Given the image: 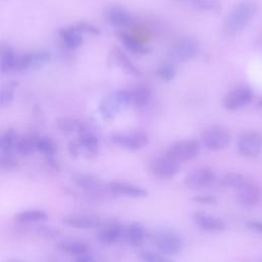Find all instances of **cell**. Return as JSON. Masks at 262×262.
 <instances>
[{
    "mask_svg": "<svg viewBox=\"0 0 262 262\" xmlns=\"http://www.w3.org/2000/svg\"><path fill=\"white\" fill-rule=\"evenodd\" d=\"M257 12V5L251 0L238 2L229 12L225 21V31L236 34L247 27Z\"/></svg>",
    "mask_w": 262,
    "mask_h": 262,
    "instance_id": "obj_1",
    "label": "cell"
},
{
    "mask_svg": "<svg viewBox=\"0 0 262 262\" xmlns=\"http://www.w3.org/2000/svg\"><path fill=\"white\" fill-rule=\"evenodd\" d=\"M130 104L129 91L119 90L105 96L99 104V112L103 119L111 120Z\"/></svg>",
    "mask_w": 262,
    "mask_h": 262,
    "instance_id": "obj_2",
    "label": "cell"
},
{
    "mask_svg": "<svg viewBox=\"0 0 262 262\" xmlns=\"http://www.w3.org/2000/svg\"><path fill=\"white\" fill-rule=\"evenodd\" d=\"M152 242L165 256L177 255L182 250V241L179 235L172 231H158L152 236Z\"/></svg>",
    "mask_w": 262,
    "mask_h": 262,
    "instance_id": "obj_3",
    "label": "cell"
},
{
    "mask_svg": "<svg viewBox=\"0 0 262 262\" xmlns=\"http://www.w3.org/2000/svg\"><path fill=\"white\" fill-rule=\"evenodd\" d=\"M230 140V133L222 127L208 128L201 136L202 144L211 150H220L227 147Z\"/></svg>",
    "mask_w": 262,
    "mask_h": 262,
    "instance_id": "obj_4",
    "label": "cell"
},
{
    "mask_svg": "<svg viewBox=\"0 0 262 262\" xmlns=\"http://www.w3.org/2000/svg\"><path fill=\"white\" fill-rule=\"evenodd\" d=\"M199 51V44L194 38L184 37L175 42L170 50V57L178 62H184L192 59Z\"/></svg>",
    "mask_w": 262,
    "mask_h": 262,
    "instance_id": "obj_5",
    "label": "cell"
},
{
    "mask_svg": "<svg viewBox=\"0 0 262 262\" xmlns=\"http://www.w3.org/2000/svg\"><path fill=\"white\" fill-rule=\"evenodd\" d=\"M150 172L160 179H170L180 170V163L169 157L167 154L158 157L150 162Z\"/></svg>",
    "mask_w": 262,
    "mask_h": 262,
    "instance_id": "obj_6",
    "label": "cell"
},
{
    "mask_svg": "<svg viewBox=\"0 0 262 262\" xmlns=\"http://www.w3.org/2000/svg\"><path fill=\"white\" fill-rule=\"evenodd\" d=\"M237 150L246 158H256L262 151V135L256 131L244 133L237 140Z\"/></svg>",
    "mask_w": 262,
    "mask_h": 262,
    "instance_id": "obj_7",
    "label": "cell"
},
{
    "mask_svg": "<svg viewBox=\"0 0 262 262\" xmlns=\"http://www.w3.org/2000/svg\"><path fill=\"white\" fill-rule=\"evenodd\" d=\"M200 151V144L195 140H181L173 143L167 155L177 162H186L194 159Z\"/></svg>",
    "mask_w": 262,
    "mask_h": 262,
    "instance_id": "obj_8",
    "label": "cell"
},
{
    "mask_svg": "<svg viewBox=\"0 0 262 262\" xmlns=\"http://www.w3.org/2000/svg\"><path fill=\"white\" fill-rule=\"evenodd\" d=\"M111 140L126 149L130 150H137L143 148L148 143V136L144 132L134 131L128 133H117L112 135Z\"/></svg>",
    "mask_w": 262,
    "mask_h": 262,
    "instance_id": "obj_9",
    "label": "cell"
},
{
    "mask_svg": "<svg viewBox=\"0 0 262 262\" xmlns=\"http://www.w3.org/2000/svg\"><path fill=\"white\" fill-rule=\"evenodd\" d=\"M124 230L119 222L116 221H107L105 223L100 224L98 227V231L96 233L97 241L102 245H114L124 238Z\"/></svg>",
    "mask_w": 262,
    "mask_h": 262,
    "instance_id": "obj_10",
    "label": "cell"
},
{
    "mask_svg": "<svg viewBox=\"0 0 262 262\" xmlns=\"http://www.w3.org/2000/svg\"><path fill=\"white\" fill-rule=\"evenodd\" d=\"M253 98L251 88L239 86L231 90L223 99V106L228 111H236L247 105Z\"/></svg>",
    "mask_w": 262,
    "mask_h": 262,
    "instance_id": "obj_11",
    "label": "cell"
},
{
    "mask_svg": "<svg viewBox=\"0 0 262 262\" xmlns=\"http://www.w3.org/2000/svg\"><path fill=\"white\" fill-rule=\"evenodd\" d=\"M236 201L244 207H255L262 202V186L258 183L248 181L237 189Z\"/></svg>",
    "mask_w": 262,
    "mask_h": 262,
    "instance_id": "obj_12",
    "label": "cell"
},
{
    "mask_svg": "<svg viewBox=\"0 0 262 262\" xmlns=\"http://www.w3.org/2000/svg\"><path fill=\"white\" fill-rule=\"evenodd\" d=\"M215 180V173L208 167L196 168L190 171L184 178V185L190 189H199L212 184Z\"/></svg>",
    "mask_w": 262,
    "mask_h": 262,
    "instance_id": "obj_13",
    "label": "cell"
},
{
    "mask_svg": "<svg viewBox=\"0 0 262 262\" xmlns=\"http://www.w3.org/2000/svg\"><path fill=\"white\" fill-rule=\"evenodd\" d=\"M81 146V152L88 159L94 158L99 150V140L94 132L85 125L78 131V140Z\"/></svg>",
    "mask_w": 262,
    "mask_h": 262,
    "instance_id": "obj_14",
    "label": "cell"
},
{
    "mask_svg": "<svg viewBox=\"0 0 262 262\" xmlns=\"http://www.w3.org/2000/svg\"><path fill=\"white\" fill-rule=\"evenodd\" d=\"M63 224L67 226L78 229H91L98 228L101 224V219L98 216L91 214H75L66 216L62 219Z\"/></svg>",
    "mask_w": 262,
    "mask_h": 262,
    "instance_id": "obj_15",
    "label": "cell"
},
{
    "mask_svg": "<svg viewBox=\"0 0 262 262\" xmlns=\"http://www.w3.org/2000/svg\"><path fill=\"white\" fill-rule=\"evenodd\" d=\"M106 188L111 193L115 195H124V196L135 198V199L145 198L147 195V191L144 188L137 185L130 184V183L121 182V181L110 182Z\"/></svg>",
    "mask_w": 262,
    "mask_h": 262,
    "instance_id": "obj_16",
    "label": "cell"
},
{
    "mask_svg": "<svg viewBox=\"0 0 262 262\" xmlns=\"http://www.w3.org/2000/svg\"><path fill=\"white\" fill-rule=\"evenodd\" d=\"M74 183L91 194H99L106 188L103 183L96 177L88 174H75L72 177ZM107 189V188H106Z\"/></svg>",
    "mask_w": 262,
    "mask_h": 262,
    "instance_id": "obj_17",
    "label": "cell"
},
{
    "mask_svg": "<svg viewBox=\"0 0 262 262\" xmlns=\"http://www.w3.org/2000/svg\"><path fill=\"white\" fill-rule=\"evenodd\" d=\"M193 222L199 228L205 231H222L226 227L222 219L204 212L195 213L193 215Z\"/></svg>",
    "mask_w": 262,
    "mask_h": 262,
    "instance_id": "obj_18",
    "label": "cell"
},
{
    "mask_svg": "<svg viewBox=\"0 0 262 262\" xmlns=\"http://www.w3.org/2000/svg\"><path fill=\"white\" fill-rule=\"evenodd\" d=\"M104 19L112 26L123 28L129 26L131 16L129 12L120 6H110L103 12Z\"/></svg>",
    "mask_w": 262,
    "mask_h": 262,
    "instance_id": "obj_19",
    "label": "cell"
},
{
    "mask_svg": "<svg viewBox=\"0 0 262 262\" xmlns=\"http://www.w3.org/2000/svg\"><path fill=\"white\" fill-rule=\"evenodd\" d=\"M111 58L113 62L117 67H119L124 73L134 77H139L141 75V72L139 71V69L120 49L115 48L111 53Z\"/></svg>",
    "mask_w": 262,
    "mask_h": 262,
    "instance_id": "obj_20",
    "label": "cell"
},
{
    "mask_svg": "<svg viewBox=\"0 0 262 262\" xmlns=\"http://www.w3.org/2000/svg\"><path fill=\"white\" fill-rule=\"evenodd\" d=\"M16 53L14 49L7 43L0 44V72L8 73L14 70V63L16 59Z\"/></svg>",
    "mask_w": 262,
    "mask_h": 262,
    "instance_id": "obj_21",
    "label": "cell"
},
{
    "mask_svg": "<svg viewBox=\"0 0 262 262\" xmlns=\"http://www.w3.org/2000/svg\"><path fill=\"white\" fill-rule=\"evenodd\" d=\"M58 33L63 44L69 49H77L83 43L82 33L76 27L60 29Z\"/></svg>",
    "mask_w": 262,
    "mask_h": 262,
    "instance_id": "obj_22",
    "label": "cell"
},
{
    "mask_svg": "<svg viewBox=\"0 0 262 262\" xmlns=\"http://www.w3.org/2000/svg\"><path fill=\"white\" fill-rule=\"evenodd\" d=\"M130 104L136 107L145 106L150 99V89L145 84H138L129 91Z\"/></svg>",
    "mask_w": 262,
    "mask_h": 262,
    "instance_id": "obj_23",
    "label": "cell"
},
{
    "mask_svg": "<svg viewBox=\"0 0 262 262\" xmlns=\"http://www.w3.org/2000/svg\"><path fill=\"white\" fill-rule=\"evenodd\" d=\"M146 237L145 230L139 224H130L124 230V238L123 241L128 243L133 247L141 246Z\"/></svg>",
    "mask_w": 262,
    "mask_h": 262,
    "instance_id": "obj_24",
    "label": "cell"
},
{
    "mask_svg": "<svg viewBox=\"0 0 262 262\" xmlns=\"http://www.w3.org/2000/svg\"><path fill=\"white\" fill-rule=\"evenodd\" d=\"M57 249L66 254L72 256H79L86 252H89V246L87 243L79 239H68L57 244Z\"/></svg>",
    "mask_w": 262,
    "mask_h": 262,
    "instance_id": "obj_25",
    "label": "cell"
},
{
    "mask_svg": "<svg viewBox=\"0 0 262 262\" xmlns=\"http://www.w3.org/2000/svg\"><path fill=\"white\" fill-rule=\"evenodd\" d=\"M48 219V214L44 210L29 209L17 213L14 216V220L19 223H35L42 222Z\"/></svg>",
    "mask_w": 262,
    "mask_h": 262,
    "instance_id": "obj_26",
    "label": "cell"
},
{
    "mask_svg": "<svg viewBox=\"0 0 262 262\" xmlns=\"http://www.w3.org/2000/svg\"><path fill=\"white\" fill-rule=\"evenodd\" d=\"M120 39H121V42L123 43L124 47L134 53V54H140V55H143V54H147L150 49L148 47H146L143 43H141L138 39L134 38L133 36L127 34V33H124V32H121L120 33Z\"/></svg>",
    "mask_w": 262,
    "mask_h": 262,
    "instance_id": "obj_27",
    "label": "cell"
},
{
    "mask_svg": "<svg viewBox=\"0 0 262 262\" xmlns=\"http://www.w3.org/2000/svg\"><path fill=\"white\" fill-rule=\"evenodd\" d=\"M36 137L37 135L33 134L18 137L14 148L23 157H28L32 155L36 150Z\"/></svg>",
    "mask_w": 262,
    "mask_h": 262,
    "instance_id": "obj_28",
    "label": "cell"
},
{
    "mask_svg": "<svg viewBox=\"0 0 262 262\" xmlns=\"http://www.w3.org/2000/svg\"><path fill=\"white\" fill-rule=\"evenodd\" d=\"M55 124L57 128L63 133V134H71L73 132H78L84 124L79 122L78 120L69 118V117H59L55 120Z\"/></svg>",
    "mask_w": 262,
    "mask_h": 262,
    "instance_id": "obj_29",
    "label": "cell"
},
{
    "mask_svg": "<svg viewBox=\"0 0 262 262\" xmlns=\"http://www.w3.org/2000/svg\"><path fill=\"white\" fill-rule=\"evenodd\" d=\"M36 150L42 152L46 156H54L57 150V146L53 139L48 136H38L36 137Z\"/></svg>",
    "mask_w": 262,
    "mask_h": 262,
    "instance_id": "obj_30",
    "label": "cell"
},
{
    "mask_svg": "<svg viewBox=\"0 0 262 262\" xmlns=\"http://www.w3.org/2000/svg\"><path fill=\"white\" fill-rule=\"evenodd\" d=\"M220 181H221V184L223 186L230 187V188H235L237 190L238 188L243 187L249 180L244 175H242L239 173L230 172V173L224 174Z\"/></svg>",
    "mask_w": 262,
    "mask_h": 262,
    "instance_id": "obj_31",
    "label": "cell"
},
{
    "mask_svg": "<svg viewBox=\"0 0 262 262\" xmlns=\"http://www.w3.org/2000/svg\"><path fill=\"white\" fill-rule=\"evenodd\" d=\"M17 86L16 81H10L0 89V106H7L12 102Z\"/></svg>",
    "mask_w": 262,
    "mask_h": 262,
    "instance_id": "obj_32",
    "label": "cell"
},
{
    "mask_svg": "<svg viewBox=\"0 0 262 262\" xmlns=\"http://www.w3.org/2000/svg\"><path fill=\"white\" fill-rule=\"evenodd\" d=\"M18 136L14 129H8L0 138V149L4 152L11 151L15 147Z\"/></svg>",
    "mask_w": 262,
    "mask_h": 262,
    "instance_id": "obj_33",
    "label": "cell"
},
{
    "mask_svg": "<svg viewBox=\"0 0 262 262\" xmlns=\"http://www.w3.org/2000/svg\"><path fill=\"white\" fill-rule=\"evenodd\" d=\"M32 53V63L31 69L38 70L46 64L51 59V54L46 50H38Z\"/></svg>",
    "mask_w": 262,
    "mask_h": 262,
    "instance_id": "obj_34",
    "label": "cell"
},
{
    "mask_svg": "<svg viewBox=\"0 0 262 262\" xmlns=\"http://www.w3.org/2000/svg\"><path fill=\"white\" fill-rule=\"evenodd\" d=\"M156 74L163 81L169 82V81L174 79V77L176 75V70L171 63L166 62V63H162L161 66L158 67V69L156 71Z\"/></svg>",
    "mask_w": 262,
    "mask_h": 262,
    "instance_id": "obj_35",
    "label": "cell"
},
{
    "mask_svg": "<svg viewBox=\"0 0 262 262\" xmlns=\"http://www.w3.org/2000/svg\"><path fill=\"white\" fill-rule=\"evenodd\" d=\"M36 231L40 236L45 237V238H51V239L57 238L61 234V232L58 228H55L50 225H44V224L37 226Z\"/></svg>",
    "mask_w": 262,
    "mask_h": 262,
    "instance_id": "obj_36",
    "label": "cell"
},
{
    "mask_svg": "<svg viewBox=\"0 0 262 262\" xmlns=\"http://www.w3.org/2000/svg\"><path fill=\"white\" fill-rule=\"evenodd\" d=\"M17 160L14 158V156L11 155V151L4 152L2 151V155H0V168L3 170H13L17 167Z\"/></svg>",
    "mask_w": 262,
    "mask_h": 262,
    "instance_id": "obj_37",
    "label": "cell"
},
{
    "mask_svg": "<svg viewBox=\"0 0 262 262\" xmlns=\"http://www.w3.org/2000/svg\"><path fill=\"white\" fill-rule=\"evenodd\" d=\"M32 63V53H25L21 55H17L14 63V70L17 72H21L28 69H31Z\"/></svg>",
    "mask_w": 262,
    "mask_h": 262,
    "instance_id": "obj_38",
    "label": "cell"
},
{
    "mask_svg": "<svg viewBox=\"0 0 262 262\" xmlns=\"http://www.w3.org/2000/svg\"><path fill=\"white\" fill-rule=\"evenodd\" d=\"M140 258L144 261L148 262H162V261H167L168 258L165 257V255L160 254V253H155L150 251H144L140 254Z\"/></svg>",
    "mask_w": 262,
    "mask_h": 262,
    "instance_id": "obj_39",
    "label": "cell"
},
{
    "mask_svg": "<svg viewBox=\"0 0 262 262\" xmlns=\"http://www.w3.org/2000/svg\"><path fill=\"white\" fill-rule=\"evenodd\" d=\"M82 34L83 33H86V34H91V35H99L100 31L98 28H96L95 26L89 24V23H86V21H81L79 24H77L75 26Z\"/></svg>",
    "mask_w": 262,
    "mask_h": 262,
    "instance_id": "obj_40",
    "label": "cell"
},
{
    "mask_svg": "<svg viewBox=\"0 0 262 262\" xmlns=\"http://www.w3.org/2000/svg\"><path fill=\"white\" fill-rule=\"evenodd\" d=\"M194 6L203 10H217L219 8L218 2L213 0H195Z\"/></svg>",
    "mask_w": 262,
    "mask_h": 262,
    "instance_id": "obj_41",
    "label": "cell"
},
{
    "mask_svg": "<svg viewBox=\"0 0 262 262\" xmlns=\"http://www.w3.org/2000/svg\"><path fill=\"white\" fill-rule=\"evenodd\" d=\"M192 202L198 204H204V205H215L217 203V200L213 195L203 194V195L193 196Z\"/></svg>",
    "mask_w": 262,
    "mask_h": 262,
    "instance_id": "obj_42",
    "label": "cell"
},
{
    "mask_svg": "<svg viewBox=\"0 0 262 262\" xmlns=\"http://www.w3.org/2000/svg\"><path fill=\"white\" fill-rule=\"evenodd\" d=\"M68 151H69V154L71 155L72 158L77 159L80 156V154H81V146H80L79 142L78 141H74V140L70 141L68 143Z\"/></svg>",
    "mask_w": 262,
    "mask_h": 262,
    "instance_id": "obj_43",
    "label": "cell"
},
{
    "mask_svg": "<svg viewBox=\"0 0 262 262\" xmlns=\"http://www.w3.org/2000/svg\"><path fill=\"white\" fill-rule=\"evenodd\" d=\"M247 226L253 231L262 233V221H248Z\"/></svg>",
    "mask_w": 262,
    "mask_h": 262,
    "instance_id": "obj_44",
    "label": "cell"
},
{
    "mask_svg": "<svg viewBox=\"0 0 262 262\" xmlns=\"http://www.w3.org/2000/svg\"><path fill=\"white\" fill-rule=\"evenodd\" d=\"M46 163L52 170H54L55 172H59V165L56 162L54 156H46Z\"/></svg>",
    "mask_w": 262,
    "mask_h": 262,
    "instance_id": "obj_45",
    "label": "cell"
},
{
    "mask_svg": "<svg viewBox=\"0 0 262 262\" xmlns=\"http://www.w3.org/2000/svg\"><path fill=\"white\" fill-rule=\"evenodd\" d=\"M75 260L78 261V262H91V261L94 260V257L89 252H86L84 254L76 256Z\"/></svg>",
    "mask_w": 262,
    "mask_h": 262,
    "instance_id": "obj_46",
    "label": "cell"
},
{
    "mask_svg": "<svg viewBox=\"0 0 262 262\" xmlns=\"http://www.w3.org/2000/svg\"><path fill=\"white\" fill-rule=\"evenodd\" d=\"M258 106H259L260 108H262V98L260 99V101H259V103H258Z\"/></svg>",
    "mask_w": 262,
    "mask_h": 262,
    "instance_id": "obj_47",
    "label": "cell"
}]
</instances>
